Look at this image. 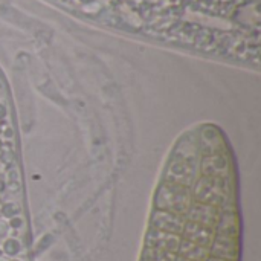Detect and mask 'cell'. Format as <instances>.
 I'll return each mask as SVG.
<instances>
[{
  "instance_id": "cell-1",
  "label": "cell",
  "mask_w": 261,
  "mask_h": 261,
  "mask_svg": "<svg viewBox=\"0 0 261 261\" xmlns=\"http://www.w3.org/2000/svg\"><path fill=\"white\" fill-rule=\"evenodd\" d=\"M58 6L101 24L133 32L151 0H50Z\"/></svg>"
}]
</instances>
